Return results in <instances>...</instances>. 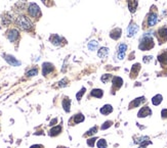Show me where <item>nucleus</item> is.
I'll return each mask as SVG.
<instances>
[{"mask_svg":"<svg viewBox=\"0 0 167 148\" xmlns=\"http://www.w3.org/2000/svg\"><path fill=\"white\" fill-rule=\"evenodd\" d=\"M155 43H154V39L153 37L151 36L150 34H145L143 37H141V41H139V49L143 51L150 50L154 47Z\"/></svg>","mask_w":167,"mask_h":148,"instance_id":"1","label":"nucleus"},{"mask_svg":"<svg viewBox=\"0 0 167 148\" xmlns=\"http://www.w3.org/2000/svg\"><path fill=\"white\" fill-rule=\"evenodd\" d=\"M15 23H17V25L21 29L25 30V31H31L34 28L33 23L31 22V19H29L28 17H26V15H19L17 17Z\"/></svg>","mask_w":167,"mask_h":148,"instance_id":"2","label":"nucleus"},{"mask_svg":"<svg viewBox=\"0 0 167 148\" xmlns=\"http://www.w3.org/2000/svg\"><path fill=\"white\" fill-rule=\"evenodd\" d=\"M27 11H28V15H30V17H33V19H38L39 17H41V10L36 3H30Z\"/></svg>","mask_w":167,"mask_h":148,"instance_id":"3","label":"nucleus"},{"mask_svg":"<svg viewBox=\"0 0 167 148\" xmlns=\"http://www.w3.org/2000/svg\"><path fill=\"white\" fill-rule=\"evenodd\" d=\"M6 37L10 42H15L20 38V32L17 29H9L6 32Z\"/></svg>","mask_w":167,"mask_h":148,"instance_id":"4","label":"nucleus"},{"mask_svg":"<svg viewBox=\"0 0 167 148\" xmlns=\"http://www.w3.org/2000/svg\"><path fill=\"white\" fill-rule=\"evenodd\" d=\"M157 38L159 40V43L162 44L165 43L167 41V28L166 27H163L160 28L157 32Z\"/></svg>","mask_w":167,"mask_h":148,"instance_id":"5","label":"nucleus"},{"mask_svg":"<svg viewBox=\"0 0 167 148\" xmlns=\"http://www.w3.org/2000/svg\"><path fill=\"white\" fill-rule=\"evenodd\" d=\"M3 57H4V59L7 61V63L10 65H12V67H19V65H21V61L18 60L17 58L14 57V56H12V55L3 54Z\"/></svg>","mask_w":167,"mask_h":148,"instance_id":"6","label":"nucleus"},{"mask_svg":"<svg viewBox=\"0 0 167 148\" xmlns=\"http://www.w3.org/2000/svg\"><path fill=\"white\" fill-rule=\"evenodd\" d=\"M158 21V15L156 12L151 11L150 13L147 17V24H148V27H153L157 24Z\"/></svg>","mask_w":167,"mask_h":148,"instance_id":"7","label":"nucleus"},{"mask_svg":"<svg viewBox=\"0 0 167 148\" xmlns=\"http://www.w3.org/2000/svg\"><path fill=\"white\" fill-rule=\"evenodd\" d=\"M55 71V67L53 63L50 62H44L42 65V75L43 76H47L50 73H53Z\"/></svg>","mask_w":167,"mask_h":148,"instance_id":"8","label":"nucleus"},{"mask_svg":"<svg viewBox=\"0 0 167 148\" xmlns=\"http://www.w3.org/2000/svg\"><path fill=\"white\" fill-rule=\"evenodd\" d=\"M139 31V26L134 23H131L127 28V37H133Z\"/></svg>","mask_w":167,"mask_h":148,"instance_id":"9","label":"nucleus"},{"mask_svg":"<svg viewBox=\"0 0 167 148\" xmlns=\"http://www.w3.org/2000/svg\"><path fill=\"white\" fill-rule=\"evenodd\" d=\"M123 85V80L120 77H114L112 80V86H113V90H118L120 89Z\"/></svg>","mask_w":167,"mask_h":148,"instance_id":"10","label":"nucleus"},{"mask_svg":"<svg viewBox=\"0 0 167 148\" xmlns=\"http://www.w3.org/2000/svg\"><path fill=\"white\" fill-rule=\"evenodd\" d=\"M152 115V110L149 106H143L139 109V113H137V117H149V115Z\"/></svg>","mask_w":167,"mask_h":148,"instance_id":"11","label":"nucleus"},{"mask_svg":"<svg viewBox=\"0 0 167 148\" xmlns=\"http://www.w3.org/2000/svg\"><path fill=\"white\" fill-rule=\"evenodd\" d=\"M143 101H146V98L143 97V96L139 97V98H135V99L132 100L131 102H130V104H129V109H131V108H135V107H137V106H139V105H141Z\"/></svg>","mask_w":167,"mask_h":148,"instance_id":"12","label":"nucleus"},{"mask_svg":"<svg viewBox=\"0 0 167 148\" xmlns=\"http://www.w3.org/2000/svg\"><path fill=\"white\" fill-rule=\"evenodd\" d=\"M126 50H127L126 44H120L119 47H118V58L119 59H123L124 58Z\"/></svg>","mask_w":167,"mask_h":148,"instance_id":"13","label":"nucleus"},{"mask_svg":"<svg viewBox=\"0 0 167 148\" xmlns=\"http://www.w3.org/2000/svg\"><path fill=\"white\" fill-rule=\"evenodd\" d=\"M139 71H141V65H139V63H135V65H132L131 71H130V78L134 79L135 77H137Z\"/></svg>","mask_w":167,"mask_h":148,"instance_id":"14","label":"nucleus"},{"mask_svg":"<svg viewBox=\"0 0 167 148\" xmlns=\"http://www.w3.org/2000/svg\"><path fill=\"white\" fill-rule=\"evenodd\" d=\"M62 40H63V39L61 38L59 35H57V34H53V35H51V36H50V38H49V41L53 44V45H55V46H60L61 44H62Z\"/></svg>","mask_w":167,"mask_h":148,"instance_id":"15","label":"nucleus"},{"mask_svg":"<svg viewBox=\"0 0 167 148\" xmlns=\"http://www.w3.org/2000/svg\"><path fill=\"white\" fill-rule=\"evenodd\" d=\"M121 34H122V30L119 29V28H116V29L112 30L110 33V37L114 40H118V39L121 37Z\"/></svg>","mask_w":167,"mask_h":148,"instance_id":"16","label":"nucleus"},{"mask_svg":"<svg viewBox=\"0 0 167 148\" xmlns=\"http://www.w3.org/2000/svg\"><path fill=\"white\" fill-rule=\"evenodd\" d=\"M62 131H63L62 126H55V127H53V129H50L49 135L51 137H55V136H57V135H60V134L62 133Z\"/></svg>","mask_w":167,"mask_h":148,"instance_id":"17","label":"nucleus"},{"mask_svg":"<svg viewBox=\"0 0 167 148\" xmlns=\"http://www.w3.org/2000/svg\"><path fill=\"white\" fill-rule=\"evenodd\" d=\"M62 105H63V108L66 112H69L70 111V107H71V99L68 97H64L62 101Z\"/></svg>","mask_w":167,"mask_h":148,"instance_id":"18","label":"nucleus"},{"mask_svg":"<svg viewBox=\"0 0 167 148\" xmlns=\"http://www.w3.org/2000/svg\"><path fill=\"white\" fill-rule=\"evenodd\" d=\"M113 111V107H112V105L110 104H106L104 105L103 107L100 109V112L102 113V115H110L111 112Z\"/></svg>","mask_w":167,"mask_h":148,"instance_id":"19","label":"nucleus"},{"mask_svg":"<svg viewBox=\"0 0 167 148\" xmlns=\"http://www.w3.org/2000/svg\"><path fill=\"white\" fill-rule=\"evenodd\" d=\"M137 4H139L137 0H128V8L131 13L135 12L136 8H137Z\"/></svg>","mask_w":167,"mask_h":148,"instance_id":"20","label":"nucleus"},{"mask_svg":"<svg viewBox=\"0 0 167 148\" xmlns=\"http://www.w3.org/2000/svg\"><path fill=\"white\" fill-rule=\"evenodd\" d=\"M158 60L162 65H167V51H164L161 54L158 55Z\"/></svg>","mask_w":167,"mask_h":148,"instance_id":"21","label":"nucleus"},{"mask_svg":"<svg viewBox=\"0 0 167 148\" xmlns=\"http://www.w3.org/2000/svg\"><path fill=\"white\" fill-rule=\"evenodd\" d=\"M90 95L92 96V97H96V98H102L104 95V91L102 90V89H93V90L91 91Z\"/></svg>","mask_w":167,"mask_h":148,"instance_id":"22","label":"nucleus"},{"mask_svg":"<svg viewBox=\"0 0 167 148\" xmlns=\"http://www.w3.org/2000/svg\"><path fill=\"white\" fill-rule=\"evenodd\" d=\"M108 54H109V49L107 47H102L98 52V57L100 58H106L108 56Z\"/></svg>","mask_w":167,"mask_h":148,"instance_id":"23","label":"nucleus"},{"mask_svg":"<svg viewBox=\"0 0 167 148\" xmlns=\"http://www.w3.org/2000/svg\"><path fill=\"white\" fill-rule=\"evenodd\" d=\"M162 100H163L162 95H161V94H157V95H155L152 98V103H153L154 105H159L162 102Z\"/></svg>","mask_w":167,"mask_h":148,"instance_id":"24","label":"nucleus"},{"mask_svg":"<svg viewBox=\"0 0 167 148\" xmlns=\"http://www.w3.org/2000/svg\"><path fill=\"white\" fill-rule=\"evenodd\" d=\"M83 121H84V115H82V113H77V115H75L74 117H73L74 124H80V123H82Z\"/></svg>","mask_w":167,"mask_h":148,"instance_id":"25","label":"nucleus"},{"mask_svg":"<svg viewBox=\"0 0 167 148\" xmlns=\"http://www.w3.org/2000/svg\"><path fill=\"white\" fill-rule=\"evenodd\" d=\"M11 22H12L11 17H10L8 13H5V17H2V24L4 25V26H8Z\"/></svg>","mask_w":167,"mask_h":148,"instance_id":"26","label":"nucleus"},{"mask_svg":"<svg viewBox=\"0 0 167 148\" xmlns=\"http://www.w3.org/2000/svg\"><path fill=\"white\" fill-rule=\"evenodd\" d=\"M98 47V41H90L88 43V49L89 50H91V51H94L96 49V48Z\"/></svg>","mask_w":167,"mask_h":148,"instance_id":"27","label":"nucleus"},{"mask_svg":"<svg viewBox=\"0 0 167 148\" xmlns=\"http://www.w3.org/2000/svg\"><path fill=\"white\" fill-rule=\"evenodd\" d=\"M96 132H98V127L94 126V127H92L91 129H89L85 134H84V137H88V136H91V135H94Z\"/></svg>","mask_w":167,"mask_h":148,"instance_id":"28","label":"nucleus"},{"mask_svg":"<svg viewBox=\"0 0 167 148\" xmlns=\"http://www.w3.org/2000/svg\"><path fill=\"white\" fill-rule=\"evenodd\" d=\"M96 146H98V148H107V141L105 139H98Z\"/></svg>","mask_w":167,"mask_h":148,"instance_id":"29","label":"nucleus"},{"mask_svg":"<svg viewBox=\"0 0 167 148\" xmlns=\"http://www.w3.org/2000/svg\"><path fill=\"white\" fill-rule=\"evenodd\" d=\"M38 74V69L37 67H34V69H30L27 72V76L28 77H33V76H36V75Z\"/></svg>","mask_w":167,"mask_h":148,"instance_id":"30","label":"nucleus"},{"mask_svg":"<svg viewBox=\"0 0 167 148\" xmlns=\"http://www.w3.org/2000/svg\"><path fill=\"white\" fill-rule=\"evenodd\" d=\"M85 90H86V89L84 88V87H82V88H81V90L79 91L78 93L76 94V98H77V100H78V101H80V100H81L82 96H83V95H84V93H85Z\"/></svg>","mask_w":167,"mask_h":148,"instance_id":"31","label":"nucleus"},{"mask_svg":"<svg viewBox=\"0 0 167 148\" xmlns=\"http://www.w3.org/2000/svg\"><path fill=\"white\" fill-rule=\"evenodd\" d=\"M111 79H112V75H110V74H106L100 78L102 82H104V83H107V82H109Z\"/></svg>","mask_w":167,"mask_h":148,"instance_id":"32","label":"nucleus"},{"mask_svg":"<svg viewBox=\"0 0 167 148\" xmlns=\"http://www.w3.org/2000/svg\"><path fill=\"white\" fill-rule=\"evenodd\" d=\"M112 121H107V122H105V124L103 125V126L100 127V129L102 130H107L108 128H110L111 126H112Z\"/></svg>","mask_w":167,"mask_h":148,"instance_id":"33","label":"nucleus"},{"mask_svg":"<svg viewBox=\"0 0 167 148\" xmlns=\"http://www.w3.org/2000/svg\"><path fill=\"white\" fill-rule=\"evenodd\" d=\"M96 137H92V138L88 139V140H87V145L90 146V147H93V146H94V143H96Z\"/></svg>","mask_w":167,"mask_h":148,"instance_id":"34","label":"nucleus"},{"mask_svg":"<svg viewBox=\"0 0 167 148\" xmlns=\"http://www.w3.org/2000/svg\"><path fill=\"white\" fill-rule=\"evenodd\" d=\"M67 85H68V79H66V78L63 79L62 81L59 82V86L60 87H65V86H67Z\"/></svg>","mask_w":167,"mask_h":148,"instance_id":"35","label":"nucleus"},{"mask_svg":"<svg viewBox=\"0 0 167 148\" xmlns=\"http://www.w3.org/2000/svg\"><path fill=\"white\" fill-rule=\"evenodd\" d=\"M161 115H162L163 119H167V108H164L161 111Z\"/></svg>","mask_w":167,"mask_h":148,"instance_id":"36","label":"nucleus"},{"mask_svg":"<svg viewBox=\"0 0 167 148\" xmlns=\"http://www.w3.org/2000/svg\"><path fill=\"white\" fill-rule=\"evenodd\" d=\"M151 59H152V56H145V57H143V61L146 62V63L150 62Z\"/></svg>","mask_w":167,"mask_h":148,"instance_id":"37","label":"nucleus"},{"mask_svg":"<svg viewBox=\"0 0 167 148\" xmlns=\"http://www.w3.org/2000/svg\"><path fill=\"white\" fill-rule=\"evenodd\" d=\"M30 148H44V146L41 145V144H34V145H32Z\"/></svg>","mask_w":167,"mask_h":148,"instance_id":"38","label":"nucleus"},{"mask_svg":"<svg viewBox=\"0 0 167 148\" xmlns=\"http://www.w3.org/2000/svg\"><path fill=\"white\" fill-rule=\"evenodd\" d=\"M57 122V119H53V121H51V122H50V126H53V125H55V123Z\"/></svg>","mask_w":167,"mask_h":148,"instance_id":"39","label":"nucleus"},{"mask_svg":"<svg viewBox=\"0 0 167 148\" xmlns=\"http://www.w3.org/2000/svg\"><path fill=\"white\" fill-rule=\"evenodd\" d=\"M41 1H42V2H45V1H47V0H41Z\"/></svg>","mask_w":167,"mask_h":148,"instance_id":"40","label":"nucleus"}]
</instances>
